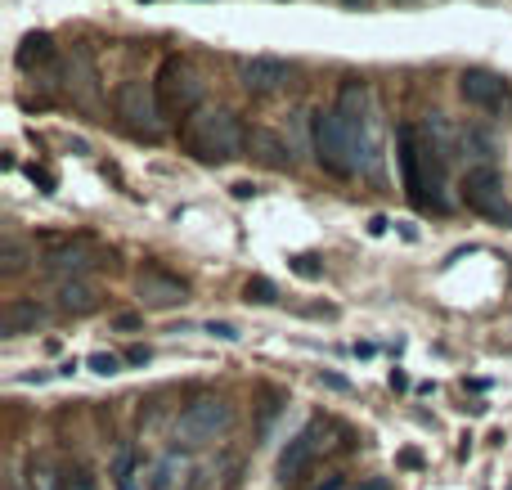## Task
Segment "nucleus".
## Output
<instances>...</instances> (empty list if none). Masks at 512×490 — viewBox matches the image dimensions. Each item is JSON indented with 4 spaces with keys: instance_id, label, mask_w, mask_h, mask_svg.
<instances>
[{
    "instance_id": "obj_1",
    "label": "nucleus",
    "mask_w": 512,
    "mask_h": 490,
    "mask_svg": "<svg viewBox=\"0 0 512 490\" xmlns=\"http://www.w3.org/2000/svg\"><path fill=\"white\" fill-rule=\"evenodd\" d=\"M396 158H400V185L423 212H450L445 198V162H450V144L441 135V122L423 126H400L396 131Z\"/></svg>"
},
{
    "instance_id": "obj_20",
    "label": "nucleus",
    "mask_w": 512,
    "mask_h": 490,
    "mask_svg": "<svg viewBox=\"0 0 512 490\" xmlns=\"http://www.w3.org/2000/svg\"><path fill=\"white\" fill-rule=\"evenodd\" d=\"M463 149H472V158H477V167H495V153H499V144H495V135H486V131H463Z\"/></svg>"
},
{
    "instance_id": "obj_33",
    "label": "nucleus",
    "mask_w": 512,
    "mask_h": 490,
    "mask_svg": "<svg viewBox=\"0 0 512 490\" xmlns=\"http://www.w3.org/2000/svg\"><path fill=\"white\" fill-rule=\"evenodd\" d=\"M400 464H405V468H423V455H418V450H405V455H400Z\"/></svg>"
},
{
    "instance_id": "obj_3",
    "label": "nucleus",
    "mask_w": 512,
    "mask_h": 490,
    "mask_svg": "<svg viewBox=\"0 0 512 490\" xmlns=\"http://www.w3.org/2000/svg\"><path fill=\"white\" fill-rule=\"evenodd\" d=\"M310 140H315V162L333 176L351 180L355 171H364V144L360 135L346 126V117L337 108H324L315 113V126H310Z\"/></svg>"
},
{
    "instance_id": "obj_6",
    "label": "nucleus",
    "mask_w": 512,
    "mask_h": 490,
    "mask_svg": "<svg viewBox=\"0 0 512 490\" xmlns=\"http://www.w3.org/2000/svg\"><path fill=\"white\" fill-rule=\"evenodd\" d=\"M230 423H234V414H230V405H225L221 396H198V401L185 405V414L176 419V441L180 446H189V450L212 446L216 437L230 432Z\"/></svg>"
},
{
    "instance_id": "obj_34",
    "label": "nucleus",
    "mask_w": 512,
    "mask_h": 490,
    "mask_svg": "<svg viewBox=\"0 0 512 490\" xmlns=\"http://www.w3.org/2000/svg\"><path fill=\"white\" fill-rule=\"evenodd\" d=\"M310 490H342V477H324V482H319V486H310Z\"/></svg>"
},
{
    "instance_id": "obj_21",
    "label": "nucleus",
    "mask_w": 512,
    "mask_h": 490,
    "mask_svg": "<svg viewBox=\"0 0 512 490\" xmlns=\"http://www.w3.org/2000/svg\"><path fill=\"white\" fill-rule=\"evenodd\" d=\"M117 490H140V464H135L131 450L117 455Z\"/></svg>"
},
{
    "instance_id": "obj_30",
    "label": "nucleus",
    "mask_w": 512,
    "mask_h": 490,
    "mask_svg": "<svg viewBox=\"0 0 512 490\" xmlns=\"http://www.w3.org/2000/svg\"><path fill=\"white\" fill-rule=\"evenodd\" d=\"M122 360H126V365H149V360H153V351H149V347H131Z\"/></svg>"
},
{
    "instance_id": "obj_19",
    "label": "nucleus",
    "mask_w": 512,
    "mask_h": 490,
    "mask_svg": "<svg viewBox=\"0 0 512 490\" xmlns=\"http://www.w3.org/2000/svg\"><path fill=\"white\" fill-rule=\"evenodd\" d=\"M27 261H32V248L18 234H5V243H0V275H18V270H27Z\"/></svg>"
},
{
    "instance_id": "obj_24",
    "label": "nucleus",
    "mask_w": 512,
    "mask_h": 490,
    "mask_svg": "<svg viewBox=\"0 0 512 490\" xmlns=\"http://www.w3.org/2000/svg\"><path fill=\"white\" fill-rule=\"evenodd\" d=\"M95 374H104V378H113V374H122V356H113V351H95V356L86 360Z\"/></svg>"
},
{
    "instance_id": "obj_17",
    "label": "nucleus",
    "mask_w": 512,
    "mask_h": 490,
    "mask_svg": "<svg viewBox=\"0 0 512 490\" xmlns=\"http://www.w3.org/2000/svg\"><path fill=\"white\" fill-rule=\"evenodd\" d=\"M54 59V36L50 32H27L23 45H18V68H41V63Z\"/></svg>"
},
{
    "instance_id": "obj_32",
    "label": "nucleus",
    "mask_w": 512,
    "mask_h": 490,
    "mask_svg": "<svg viewBox=\"0 0 512 490\" xmlns=\"http://www.w3.org/2000/svg\"><path fill=\"white\" fill-rule=\"evenodd\" d=\"M140 315H117V320H113V329H122V333H135V329H140Z\"/></svg>"
},
{
    "instance_id": "obj_2",
    "label": "nucleus",
    "mask_w": 512,
    "mask_h": 490,
    "mask_svg": "<svg viewBox=\"0 0 512 490\" xmlns=\"http://www.w3.org/2000/svg\"><path fill=\"white\" fill-rule=\"evenodd\" d=\"M180 149L194 162L216 167V162H230V158H239V153H248V131L239 126V117H234L230 108L203 104L198 113H189L185 122H180Z\"/></svg>"
},
{
    "instance_id": "obj_10",
    "label": "nucleus",
    "mask_w": 512,
    "mask_h": 490,
    "mask_svg": "<svg viewBox=\"0 0 512 490\" xmlns=\"http://www.w3.org/2000/svg\"><path fill=\"white\" fill-rule=\"evenodd\" d=\"M45 270H50L54 279H81L86 270H95L99 266V248H90V243H59V248H50L45 252V261H41Z\"/></svg>"
},
{
    "instance_id": "obj_12",
    "label": "nucleus",
    "mask_w": 512,
    "mask_h": 490,
    "mask_svg": "<svg viewBox=\"0 0 512 490\" xmlns=\"http://www.w3.org/2000/svg\"><path fill=\"white\" fill-rule=\"evenodd\" d=\"M319 423H306V428L297 432V437L283 446V455H279V477L283 482H292V477H301L310 464H315V455H319Z\"/></svg>"
},
{
    "instance_id": "obj_16",
    "label": "nucleus",
    "mask_w": 512,
    "mask_h": 490,
    "mask_svg": "<svg viewBox=\"0 0 512 490\" xmlns=\"http://www.w3.org/2000/svg\"><path fill=\"white\" fill-rule=\"evenodd\" d=\"M45 324V306L27 302V297H14V302L5 306V315H0V329H5V338H23V333H36Z\"/></svg>"
},
{
    "instance_id": "obj_9",
    "label": "nucleus",
    "mask_w": 512,
    "mask_h": 490,
    "mask_svg": "<svg viewBox=\"0 0 512 490\" xmlns=\"http://www.w3.org/2000/svg\"><path fill=\"white\" fill-rule=\"evenodd\" d=\"M459 95L468 99L472 108H486V113H499L508 104V81L490 68H463L459 77Z\"/></svg>"
},
{
    "instance_id": "obj_27",
    "label": "nucleus",
    "mask_w": 512,
    "mask_h": 490,
    "mask_svg": "<svg viewBox=\"0 0 512 490\" xmlns=\"http://www.w3.org/2000/svg\"><path fill=\"white\" fill-rule=\"evenodd\" d=\"M207 333H212V338H221V342H239L243 338V333L234 329V324H225V320H212V324H207Z\"/></svg>"
},
{
    "instance_id": "obj_14",
    "label": "nucleus",
    "mask_w": 512,
    "mask_h": 490,
    "mask_svg": "<svg viewBox=\"0 0 512 490\" xmlns=\"http://www.w3.org/2000/svg\"><path fill=\"white\" fill-rule=\"evenodd\" d=\"M248 153H252V162H261V167H270V171H288L292 167V149L274 131H265V126L248 131Z\"/></svg>"
},
{
    "instance_id": "obj_26",
    "label": "nucleus",
    "mask_w": 512,
    "mask_h": 490,
    "mask_svg": "<svg viewBox=\"0 0 512 490\" xmlns=\"http://www.w3.org/2000/svg\"><path fill=\"white\" fill-rule=\"evenodd\" d=\"M27 176H32V185L41 189V194H54V185H59V180H54V171H45V167H27Z\"/></svg>"
},
{
    "instance_id": "obj_28",
    "label": "nucleus",
    "mask_w": 512,
    "mask_h": 490,
    "mask_svg": "<svg viewBox=\"0 0 512 490\" xmlns=\"http://www.w3.org/2000/svg\"><path fill=\"white\" fill-rule=\"evenodd\" d=\"M27 490H59V486H54V477L45 473V468H32V473H27Z\"/></svg>"
},
{
    "instance_id": "obj_4",
    "label": "nucleus",
    "mask_w": 512,
    "mask_h": 490,
    "mask_svg": "<svg viewBox=\"0 0 512 490\" xmlns=\"http://www.w3.org/2000/svg\"><path fill=\"white\" fill-rule=\"evenodd\" d=\"M113 113L135 140L153 144V140H162V131H167V117H162V108H158V90H153V81H144V77H126L122 86L113 90Z\"/></svg>"
},
{
    "instance_id": "obj_31",
    "label": "nucleus",
    "mask_w": 512,
    "mask_h": 490,
    "mask_svg": "<svg viewBox=\"0 0 512 490\" xmlns=\"http://www.w3.org/2000/svg\"><path fill=\"white\" fill-rule=\"evenodd\" d=\"M230 194L239 198V203H248V198L256 194V185H252V180H234V185H230Z\"/></svg>"
},
{
    "instance_id": "obj_25",
    "label": "nucleus",
    "mask_w": 512,
    "mask_h": 490,
    "mask_svg": "<svg viewBox=\"0 0 512 490\" xmlns=\"http://www.w3.org/2000/svg\"><path fill=\"white\" fill-rule=\"evenodd\" d=\"M288 266L297 270L301 279H319V275H324V266H319V257H310V252H297V257H292Z\"/></svg>"
},
{
    "instance_id": "obj_36",
    "label": "nucleus",
    "mask_w": 512,
    "mask_h": 490,
    "mask_svg": "<svg viewBox=\"0 0 512 490\" xmlns=\"http://www.w3.org/2000/svg\"><path fill=\"white\" fill-rule=\"evenodd\" d=\"M342 5H351V9H364V5H369V0H342Z\"/></svg>"
},
{
    "instance_id": "obj_35",
    "label": "nucleus",
    "mask_w": 512,
    "mask_h": 490,
    "mask_svg": "<svg viewBox=\"0 0 512 490\" xmlns=\"http://www.w3.org/2000/svg\"><path fill=\"white\" fill-rule=\"evenodd\" d=\"M360 490H391V482H387V477H369Z\"/></svg>"
},
{
    "instance_id": "obj_23",
    "label": "nucleus",
    "mask_w": 512,
    "mask_h": 490,
    "mask_svg": "<svg viewBox=\"0 0 512 490\" xmlns=\"http://www.w3.org/2000/svg\"><path fill=\"white\" fill-rule=\"evenodd\" d=\"M59 490H99V477L90 473V468H68V473H63V482H59Z\"/></svg>"
},
{
    "instance_id": "obj_8",
    "label": "nucleus",
    "mask_w": 512,
    "mask_h": 490,
    "mask_svg": "<svg viewBox=\"0 0 512 490\" xmlns=\"http://www.w3.org/2000/svg\"><path fill=\"white\" fill-rule=\"evenodd\" d=\"M135 293H140V302L149 306V311H171V306H185L189 302V284L176 275H167V270L149 266L135 275Z\"/></svg>"
},
{
    "instance_id": "obj_18",
    "label": "nucleus",
    "mask_w": 512,
    "mask_h": 490,
    "mask_svg": "<svg viewBox=\"0 0 512 490\" xmlns=\"http://www.w3.org/2000/svg\"><path fill=\"white\" fill-rule=\"evenodd\" d=\"M180 477H185V459H180V450H167V455L153 464L149 490H180Z\"/></svg>"
},
{
    "instance_id": "obj_29",
    "label": "nucleus",
    "mask_w": 512,
    "mask_h": 490,
    "mask_svg": "<svg viewBox=\"0 0 512 490\" xmlns=\"http://www.w3.org/2000/svg\"><path fill=\"white\" fill-rule=\"evenodd\" d=\"M319 383H324L328 392H351V383H346L342 374H328V369H324V374H319Z\"/></svg>"
},
{
    "instance_id": "obj_11",
    "label": "nucleus",
    "mask_w": 512,
    "mask_h": 490,
    "mask_svg": "<svg viewBox=\"0 0 512 490\" xmlns=\"http://www.w3.org/2000/svg\"><path fill=\"white\" fill-rule=\"evenodd\" d=\"M243 86L252 95H274V90L292 86V63L274 59V54H256V59L243 63Z\"/></svg>"
},
{
    "instance_id": "obj_13",
    "label": "nucleus",
    "mask_w": 512,
    "mask_h": 490,
    "mask_svg": "<svg viewBox=\"0 0 512 490\" xmlns=\"http://www.w3.org/2000/svg\"><path fill=\"white\" fill-rule=\"evenodd\" d=\"M54 306L68 315H90L99 311V288L90 279H59L54 284Z\"/></svg>"
},
{
    "instance_id": "obj_15",
    "label": "nucleus",
    "mask_w": 512,
    "mask_h": 490,
    "mask_svg": "<svg viewBox=\"0 0 512 490\" xmlns=\"http://www.w3.org/2000/svg\"><path fill=\"white\" fill-rule=\"evenodd\" d=\"M68 90H77L81 104H95L99 99V72L90 59L86 45H72V63H68Z\"/></svg>"
},
{
    "instance_id": "obj_5",
    "label": "nucleus",
    "mask_w": 512,
    "mask_h": 490,
    "mask_svg": "<svg viewBox=\"0 0 512 490\" xmlns=\"http://www.w3.org/2000/svg\"><path fill=\"white\" fill-rule=\"evenodd\" d=\"M153 90H158V108L167 122H180V117L203 108V77H198V68L189 59H180V54L162 59L158 77H153Z\"/></svg>"
},
{
    "instance_id": "obj_7",
    "label": "nucleus",
    "mask_w": 512,
    "mask_h": 490,
    "mask_svg": "<svg viewBox=\"0 0 512 490\" xmlns=\"http://www.w3.org/2000/svg\"><path fill=\"white\" fill-rule=\"evenodd\" d=\"M463 203H468L477 216H486V221L512 225V203L504 194L499 167H468V176H463Z\"/></svg>"
},
{
    "instance_id": "obj_22",
    "label": "nucleus",
    "mask_w": 512,
    "mask_h": 490,
    "mask_svg": "<svg viewBox=\"0 0 512 490\" xmlns=\"http://www.w3.org/2000/svg\"><path fill=\"white\" fill-rule=\"evenodd\" d=\"M243 297H248V302H256V306H270V302H279V288H274L265 275H256V279H248Z\"/></svg>"
}]
</instances>
